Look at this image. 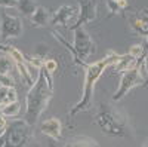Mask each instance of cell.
Wrapping results in <instances>:
<instances>
[{
  "instance_id": "12",
  "label": "cell",
  "mask_w": 148,
  "mask_h": 147,
  "mask_svg": "<svg viewBox=\"0 0 148 147\" xmlns=\"http://www.w3.org/2000/svg\"><path fill=\"white\" fill-rule=\"evenodd\" d=\"M130 27L135 33H138L139 36H144V37H147L148 40V15L144 14L141 17H136V18H132L130 21Z\"/></svg>"
},
{
  "instance_id": "6",
  "label": "cell",
  "mask_w": 148,
  "mask_h": 147,
  "mask_svg": "<svg viewBox=\"0 0 148 147\" xmlns=\"http://www.w3.org/2000/svg\"><path fill=\"white\" fill-rule=\"evenodd\" d=\"M74 49H76V52L79 54V57L82 59L89 58L96 51L90 34L88 33V30L83 26L74 28Z\"/></svg>"
},
{
  "instance_id": "17",
  "label": "cell",
  "mask_w": 148,
  "mask_h": 147,
  "mask_svg": "<svg viewBox=\"0 0 148 147\" xmlns=\"http://www.w3.org/2000/svg\"><path fill=\"white\" fill-rule=\"evenodd\" d=\"M16 9L21 12L22 15L31 17L34 14V10L37 9V5L33 2V0H18V6Z\"/></svg>"
},
{
  "instance_id": "4",
  "label": "cell",
  "mask_w": 148,
  "mask_h": 147,
  "mask_svg": "<svg viewBox=\"0 0 148 147\" xmlns=\"http://www.w3.org/2000/svg\"><path fill=\"white\" fill-rule=\"evenodd\" d=\"M31 137V126L25 119H16L6 126V131L0 135V147L2 146H25Z\"/></svg>"
},
{
  "instance_id": "25",
  "label": "cell",
  "mask_w": 148,
  "mask_h": 147,
  "mask_svg": "<svg viewBox=\"0 0 148 147\" xmlns=\"http://www.w3.org/2000/svg\"><path fill=\"white\" fill-rule=\"evenodd\" d=\"M14 101H18V94H16L15 88H9L8 97H6V104L8 103H14Z\"/></svg>"
},
{
  "instance_id": "33",
  "label": "cell",
  "mask_w": 148,
  "mask_h": 147,
  "mask_svg": "<svg viewBox=\"0 0 148 147\" xmlns=\"http://www.w3.org/2000/svg\"><path fill=\"white\" fill-rule=\"evenodd\" d=\"M142 12H144V14H147V15H148V9H144Z\"/></svg>"
},
{
  "instance_id": "26",
  "label": "cell",
  "mask_w": 148,
  "mask_h": 147,
  "mask_svg": "<svg viewBox=\"0 0 148 147\" xmlns=\"http://www.w3.org/2000/svg\"><path fill=\"white\" fill-rule=\"evenodd\" d=\"M18 0H0V8L8 9V8H16Z\"/></svg>"
},
{
  "instance_id": "3",
  "label": "cell",
  "mask_w": 148,
  "mask_h": 147,
  "mask_svg": "<svg viewBox=\"0 0 148 147\" xmlns=\"http://www.w3.org/2000/svg\"><path fill=\"white\" fill-rule=\"evenodd\" d=\"M98 126L105 135L110 137H126L129 124L126 115L111 106H101L99 113L96 115Z\"/></svg>"
},
{
  "instance_id": "7",
  "label": "cell",
  "mask_w": 148,
  "mask_h": 147,
  "mask_svg": "<svg viewBox=\"0 0 148 147\" xmlns=\"http://www.w3.org/2000/svg\"><path fill=\"white\" fill-rule=\"evenodd\" d=\"M24 33L22 21L18 17L9 15L8 12H2L0 15V37L3 40L10 37H21Z\"/></svg>"
},
{
  "instance_id": "18",
  "label": "cell",
  "mask_w": 148,
  "mask_h": 147,
  "mask_svg": "<svg viewBox=\"0 0 148 147\" xmlns=\"http://www.w3.org/2000/svg\"><path fill=\"white\" fill-rule=\"evenodd\" d=\"M19 112H21V106H19L18 101L8 103V104L2 106V110H0V113L5 117H15V116H18Z\"/></svg>"
},
{
  "instance_id": "15",
  "label": "cell",
  "mask_w": 148,
  "mask_h": 147,
  "mask_svg": "<svg viewBox=\"0 0 148 147\" xmlns=\"http://www.w3.org/2000/svg\"><path fill=\"white\" fill-rule=\"evenodd\" d=\"M52 34H53V37H55V39H56V40H58L61 45H64V46L68 49V51L71 52L73 59L76 61V64H79V66H82V67H86V63H84V61H83V59L79 57V54L76 52V49H74V46H71V45H70V43H68V42H67L64 37H61V34H59L58 31H52Z\"/></svg>"
},
{
  "instance_id": "9",
  "label": "cell",
  "mask_w": 148,
  "mask_h": 147,
  "mask_svg": "<svg viewBox=\"0 0 148 147\" xmlns=\"http://www.w3.org/2000/svg\"><path fill=\"white\" fill-rule=\"evenodd\" d=\"M76 14H79V10L71 6V5H62L59 6L53 15L51 17V24L52 26H68L73 18H76Z\"/></svg>"
},
{
  "instance_id": "11",
  "label": "cell",
  "mask_w": 148,
  "mask_h": 147,
  "mask_svg": "<svg viewBox=\"0 0 148 147\" xmlns=\"http://www.w3.org/2000/svg\"><path fill=\"white\" fill-rule=\"evenodd\" d=\"M30 19L34 27H46L51 24V14L45 6H37V9L30 17Z\"/></svg>"
},
{
  "instance_id": "14",
  "label": "cell",
  "mask_w": 148,
  "mask_h": 147,
  "mask_svg": "<svg viewBox=\"0 0 148 147\" xmlns=\"http://www.w3.org/2000/svg\"><path fill=\"white\" fill-rule=\"evenodd\" d=\"M139 59H141V58H139ZM139 59L133 58V57L129 55V54H125V55H120V59L117 61V63H116L113 67H114L116 71H126V70L133 68L135 66L138 64Z\"/></svg>"
},
{
  "instance_id": "1",
  "label": "cell",
  "mask_w": 148,
  "mask_h": 147,
  "mask_svg": "<svg viewBox=\"0 0 148 147\" xmlns=\"http://www.w3.org/2000/svg\"><path fill=\"white\" fill-rule=\"evenodd\" d=\"M53 97V85H52V73H49L45 67L39 70V76L36 82L30 86L25 95V119L30 126L37 124L42 113L47 108Z\"/></svg>"
},
{
  "instance_id": "29",
  "label": "cell",
  "mask_w": 148,
  "mask_h": 147,
  "mask_svg": "<svg viewBox=\"0 0 148 147\" xmlns=\"http://www.w3.org/2000/svg\"><path fill=\"white\" fill-rule=\"evenodd\" d=\"M142 63H144V67H145V71H147V77H148V54L142 57Z\"/></svg>"
},
{
  "instance_id": "30",
  "label": "cell",
  "mask_w": 148,
  "mask_h": 147,
  "mask_svg": "<svg viewBox=\"0 0 148 147\" xmlns=\"http://www.w3.org/2000/svg\"><path fill=\"white\" fill-rule=\"evenodd\" d=\"M114 2H116V3H119L121 9H125V8L127 6V0H114Z\"/></svg>"
},
{
  "instance_id": "24",
  "label": "cell",
  "mask_w": 148,
  "mask_h": 147,
  "mask_svg": "<svg viewBox=\"0 0 148 147\" xmlns=\"http://www.w3.org/2000/svg\"><path fill=\"white\" fill-rule=\"evenodd\" d=\"M43 67H45L49 73H53V71H56V68H58V63H56L55 59L49 58V59H46L45 63H43Z\"/></svg>"
},
{
  "instance_id": "20",
  "label": "cell",
  "mask_w": 148,
  "mask_h": 147,
  "mask_svg": "<svg viewBox=\"0 0 148 147\" xmlns=\"http://www.w3.org/2000/svg\"><path fill=\"white\" fill-rule=\"evenodd\" d=\"M127 54L132 55L133 58L139 59V58H142V57L145 55V48H144L142 45H132V46L129 48V52H127Z\"/></svg>"
},
{
  "instance_id": "5",
  "label": "cell",
  "mask_w": 148,
  "mask_h": 147,
  "mask_svg": "<svg viewBox=\"0 0 148 147\" xmlns=\"http://www.w3.org/2000/svg\"><path fill=\"white\" fill-rule=\"evenodd\" d=\"M148 80L147 77V71L142 63V58L138 61V64L135 66L130 70L123 71V76L120 79V85H119V89L114 92L113 95V101H120L123 97H125L132 88L135 86H139V85L145 83Z\"/></svg>"
},
{
  "instance_id": "16",
  "label": "cell",
  "mask_w": 148,
  "mask_h": 147,
  "mask_svg": "<svg viewBox=\"0 0 148 147\" xmlns=\"http://www.w3.org/2000/svg\"><path fill=\"white\" fill-rule=\"evenodd\" d=\"M15 67V59L8 54L0 55V75H9V71Z\"/></svg>"
},
{
  "instance_id": "8",
  "label": "cell",
  "mask_w": 148,
  "mask_h": 147,
  "mask_svg": "<svg viewBox=\"0 0 148 147\" xmlns=\"http://www.w3.org/2000/svg\"><path fill=\"white\" fill-rule=\"evenodd\" d=\"M98 15V0H79V17L70 28L74 30L76 27H82L96 19Z\"/></svg>"
},
{
  "instance_id": "28",
  "label": "cell",
  "mask_w": 148,
  "mask_h": 147,
  "mask_svg": "<svg viewBox=\"0 0 148 147\" xmlns=\"http://www.w3.org/2000/svg\"><path fill=\"white\" fill-rule=\"evenodd\" d=\"M6 126H8V124H6V119H5V116L0 113V135L6 131Z\"/></svg>"
},
{
  "instance_id": "21",
  "label": "cell",
  "mask_w": 148,
  "mask_h": 147,
  "mask_svg": "<svg viewBox=\"0 0 148 147\" xmlns=\"http://www.w3.org/2000/svg\"><path fill=\"white\" fill-rule=\"evenodd\" d=\"M107 8H108V10L111 12V15H119L120 12L123 10V9L120 8V5L116 3L114 0H107Z\"/></svg>"
},
{
  "instance_id": "34",
  "label": "cell",
  "mask_w": 148,
  "mask_h": 147,
  "mask_svg": "<svg viewBox=\"0 0 148 147\" xmlns=\"http://www.w3.org/2000/svg\"><path fill=\"white\" fill-rule=\"evenodd\" d=\"M0 110H2V104H0Z\"/></svg>"
},
{
  "instance_id": "27",
  "label": "cell",
  "mask_w": 148,
  "mask_h": 147,
  "mask_svg": "<svg viewBox=\"0 0 148 147\" xmlns=\"http://www.w3.org/2000/svg\"><path fill=\"white\" fill-rule=\"evenodd\" d=\"M8 91H9V88H8V86H3V85H0V104H2V106H5V104H6Z\"/></svg>"
},
{
  "instance_id": "32",
  "label": "cell",
  "mask_w": 148,
  "mask_h": 147,
  "mask_svg": "<svg viewBox=\"0 0 148 147\" xmlns=\"http://www.w3.org/2000/svg\"><path fill=\"white\" fill-rule=\"evenodd\" d=\"M142 146H144V147H147V146H148V140H145V141L142 143Z\"/></svg>"
},
{
  "instance_id": "10",
  "label": "cell",
  "mask_w": 148,
  "mask_h": 147,
  "mask_svg": "<svg viewBox=\"0 0 148 147\" xmlns=\"http://www.w3.org/2000/svg\"><path fill=\"white\" fill-rule=\"evenodd\" d=\"M40 131L45 135L51 137L53 140H59L61 135H62V124L58 117H51L46 119L40 124Z\"/></svg>"
},
{
  "instance_id": "22",
  "label": "cell",
  "mask_w": 148,
  "mask_h": 147,
  "mask_svg": "<svg viewBox=\"0 0 148 147\" xmlns=\"http://www.w3.org/2000/svg\"><path fill=\"white\" fill-rule=\"evenodd\" d=\"M27 63H28L33 68H36V70H40V68L43 67V61H42L40 57H31V58L27 59Z\"/></svg>"
},
{
  "instance_id": "13",
  "label": "cell",
  "mask_w": 148,
  "mask_h": 147,
  "mask_svg": "<svg viewBox=\"0 0 148 147\" xmlns=\"http://www.w3.org/2000/svg\"><path fill=\"white\" fill-rule=\"evenodd\" d=\"M67 147H98L99 143H96V140L90 138V137H86V135H77V137H73L65 143Z\"/></svg>"
},
{
  "instance_id": "23",
  "label": "cell",
  "mask_w": 148,
  "mask_h": 147,
  "mask_svg": "<svg viewBox=\"0 0 148 147\" xmlns=\"http://www.w3.org/2000/svg\"><path fill=\"white\" fill-rule=\"evenodd\" d=\"M0 85L3 86H8V88H14L15 86V82L9 75H0Z\"/></svg>"
},
{
  "instance_id": "2",
  "label": "cell",
  "mask_w": 148,
  "mask_h": 147,
  "mask_svg": "<svg viewBox=\"0 0 148 147\" xmlns=\"http://www.w3.org/2000/svg\"><path fill=\"white\" fill-rule=\"evenodd\" d=\"M119 59H120V55H117L113 51H110L107 54V57H104L102 59H98V61H95V63H92V64H86V67H84L83 94H82L80 101L70 110V116H74V115H77L80 112H84V110H88L90 107L95 83L98 82V79L102 76V73L108 67H113Z\"/></svg>"
},
{
  "instance_id": "31",
  "label": "cell",
  "mask_w": 148,
  "mask_h": 147,
  "mask_svg": "<svg viewBox=\"0 0 148 147\" xmlns=\"http://www.w3.org/2000/svg\"><path fill=\"white\" fill-rule=\"evenodd\" d=\"M6 51H8V45L0 43V52H2V54H6Z\"/></svg>"
},
{
  "instance_id": "19",
  "label": "cell",
  "mask_w": 148,
  "mask_h": 147,
  "mask_svg": "<svg viewBox=\"0 0 148 147\" xmlns=\"http://www.w3.org/2000/svg\"><path fill=\"white\" fill-rule=\"evenodd\" d=\"M6 54L14 58V59H15V63H25V61H27L25 57L22 55V52L19 51V49H16L15 46L8 45V51H6Z\"/></svg>"
}]
</instances>
